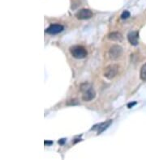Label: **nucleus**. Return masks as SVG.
<instances>
[{"instance_id": "f257e3e1", "label": "nucleus", "mask_w": 146, "mask_h": 160, "mask_svg": "<svg viewBox=\"0 0 146 160\" xmlns=\"http://www.w3.org/2000/svg\"><path fill=\"white\" fill-rule=\"evenodd\" d=\"M80 90L82 94L81 99L85 102H89L96 97V92H95L94 89L93 88V86L88 83H82L80 85Z\"/></svg>"}, {"instance_id": "f03ea898", "label": "nucleus", "mask_w": 146, "mask_h": 160, "mask_svg": "<svg viewBox=\"0 0 146 160\" xmlns=\"http://www.w3.org/2000/svg\"><path fill=\"white\" fill-rule=\"evenodd\" d=\"M70 53L72 56L77 59H83L87 57L88 52L85 47L81 46H74L70 48Z\"/></svg>"}, {"instance_id": "7ed1b4c3", "label": "nucleus", "mask_w": 146, "mask_h": 160, "mask_svg": "<svg viewBox=\"0 0 146 160\" xmlns=\"http://www.w3.org/2000/svg\"><path fill=\"white\" fill-rule=\"evenodd\" d=\"M119 71V67L117 64H110L104 70V77L107 79H112L117 76Z\"/></svg>"}, {"instance_id": "20e7f679", "label": "nucleus", "mask_w": 146, "mask_h": 160, "mask_svg": "<svg viewBox=\"0 0 146 160\" xmlns=\"http://www.w3.org/2000/svg\"><path fill=\"white\" fill-rule=\"evenodd\" d=\"M123 54V48L119 45H114L110 47L108 52V54L110 59L116 60L122 56Z\"/></svg>"}, {"instance_id": "39448f33", "label": "nucleus", "mask_w": 146, "mask_h": 160, "mask_svg": "<svg viewBox=\"0 0 146 160\" xmlns=\"http://www.w3.org/2000/svg\"><path fill=\"white\" fill-rule=\"evenodd\" d=\"M75 16L78 20H88L93 17V12L89 9H81L76 12Z\"/></svg>"}, {"instance_id": "423d86ee", "label": "nucleus", "mask_w": 146, "mask_h": 160, "mask_svg": "<svg viewBox=\"0 0 146 160\" xmlns=\"http://www.w3.org/2000/svg\"><path fill=\"white\" fill-rule=\"evenodd\" d=\"M64 30V26L61 24H55L50 25V27L46 28V32L47 33L50 34V35H55L61 33L62 31Z\"/></svg>"}, {"instance_id": "0eeeda50", "label": "nucleus", "mask_w": 146, "mask_h": 160, "mask_svg": "<svg viewBox=\"0 0 146 160\" xmlns=\"http://www.w3.org/2000/svg\"><path fill=\"white\" fill-rule=\"evenodd\" d=\"M128 39L131 45L137 46L139 44V33L136 31L129 33L128 35Z\"/></svg>"}, {"instance_id": "6e6552de", "label": "nucleus", "mask_w": 146, "mask_h": 160, "mask_svg": "<svg viewBox=\"0 0 146 160\" xmlns=\"http://www.w3.org/2000/svg\"><path fill=\"white\" fill-rule=\"evenodd\" d=\"M108 39L113 41H122L123 40V36L120 33L118 32H113L108 35Z\"/></svg>"}, {"instance_id": "1a4fd4ad", "label": "nucleus", "mask_w": 146, "mask_h": 160, "mask_svg": "<svg viewBox=\"0 0 146 160\" xmlns=\"http://www.w3.org/2000/svg\"><path fill=\"white\" fill-rule=\"evenodd\" d=\"M112 121H108L107 122H104V123H101L98 125V128H97V133L100 134L103 132L104 130H106L110 126V125L111 124Z\"/></svg>"}, {"instance_id": "9d476101", "label": "nucleus", "mask_w": 146, "mask_h": 160, "mask_svg": "<svg viewBox=\"0 0 146 160\" xmlns=\"http://www.w3.org/2000/svg\"><path fill=\"white\" fill-rule=\"evenodd\" d=\"M140 79L143 81H146V63L142 66L141 69H140Z\"/></svg>"}, {"instance_id": "9b49d317", "label": "nucleus", "mask_w": 146, "mask_h": 160, "mask_svg": "<svg viewBox=\"0 0 146 160\" xmlns=\"http://www.w3.org/2000/svg\"><path fill=\"white\" fill-rule=\"evenodd\" d=\"M128 17H130V12H128V11H124V12L122 13L121 19L125 20V19H128Z\"/></svg>"}, {"instance_id": "f8f14e48", "label": "nucleus", "mask_w": 146, "mask_h": 160, "mask_svg": "<svg viewBox=\"0 0 146 160\" xmlns=\"http://www.w3.org/2000/svg\"><path fill=\"white\" fill-rule=\"evenodd\" d=\"M66 104L67 105H76V104H78V101L76 99H73V100H68Z\"/></svg>"}, {"instance_id": "ddd939ff", "label": "nucleus", "mask_w": 146, "mask_h": 160, "mask_svg": "<svg viewBox=\"0 0 146 160\" xmlns=\"http://www.w3.org/2000/svg\"><path fill=\"white\" fill-rule=\"evenodd\" d=\"M136 102H134V103H130V104H128V108H129V109H131V108H132V107H133L134 105H135V104H136Z\"/></svg>"}, {"instance_id": "4468645a", "label": "nucleus", "mask_w": 146, "mask_h": 160, "mask_svg": "<svg viewBox=\"0 0 146 160\" xmlns=\"http://www.w3.org/2000/svg\"><path fill=\"white\" fill-rule=\"evenodd\" d=\"M64 141H65V139H62V141H59L58 143H59V144H63V143L64 142Z\"/></svg>"}]
</instances>
